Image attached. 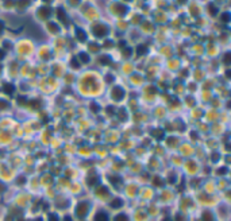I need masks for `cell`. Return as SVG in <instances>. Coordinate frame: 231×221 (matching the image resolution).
Returning <instances> with one entry per match:
<instances>
[{
	"label": "cell",
	"instance_id": "obj_21",
	"mask_svg": "<svg viewBox=\"0 0 231 221\" xmlns=\"http://www.w3.org/2000/svg\"><path fill=\"white\" fill-rule=\"evenodd\" d=\"M72 66H73V67H78V63H77V61H76V58H73L72 59Z\"/></svg>",
	"mask_w": 231,
	"mask_h": 221
},
{
	"label": "cell",
	"instance_id": "obj_20",
	"mask_svg": "<svg viewBox=\"0 0 231 221\" xmlns=\"http://www.w3.org/2000/svg\"><path fill=\"white\" fill-rule=\"evenodd\" d=\"M7 101H0V109H3V108H7Z\"/></svg>",
	"mask_w": 231,
	"mask_h": 221
},
{
	"label": "cell",
	"instance_id": "obj_9",
	"mask_svg": "<svg viewBox=\"0 0 231 221\" xmlns=\"http://www.w3.org/2000/svg\"><path fill=\"white\" fill-rule=\"evenodd\" d=\"M3 90L7 94H12V93H14V90H15V88H14V85H11V84H4Z\"/></svg>",
	"mask_w": 231,
	"mask_h": 221
},
{
	"label": "cell",
	"instance_id": "obj_23",
	"mask_svg": "<svg viewBox=\"0 0 231 221\" xmlns=\"http://www.w3.org/2000/svg\"><path fill=\"white\" fill-rule=\"evenodd\" d=\"M130 53H131V50H130V49H126V50H124V55H126V57H129Z\"/></svg>",
	"mask_w": 231,
	"mask_h": 221
},
{
	"label": "cell",
	"instance_id": "obj_3",
	"mask_svg": "<svg viewBox=\"0 0 231 221\" xmlns=\"http://www.w3.org/2000/svg\"><path fill=\"white\" fill-rule=\"evenodd\" d=\"M107 32H108V28H107V26H104V24H98V26L93 27V34L96 35V36H99V38L106 36Z\"/></svg>",
	"mask_w": 231,
	"mask_h": 221
},
{
	"label": "cell",
	"instance_id": "obj_18",
	"mask_svg": "<svg viewBox=\"0 0 231 221\" xmlns=\"http://www.w3.org/2000/svg\"><path fill=\"white\" fill-rule=\"evenodd\" d=\"M88 183L93 186L95 183H98V178H96V177H95V178H89V181H88Z\"/></svg>",
	"mask_w": 231,
	"mask_h": 221
},
{
	"label": "cell",
	"instance_id": "obj_2",
	"mask_svg": "<svg viewBox=\"0 0 231 221\" xmlns=\"http://www.w3.org/2000/svg\"><path fill=\"white\" fill-rule=\"evenodd\" d=\"M111 97L116 101H120L124 97V89L120 88V86H115L114 89H112V92H111Z\"/></svg>",
	"mask_w": 231,
	"mask_h": 221
},
{
	"label": "cell",
	"instance_id": "obj_13",
	"mask_svg": "<svg viewBox=\"0 0 231 221\" xmlns=\"http://www.w3.org/2000/svg\"><path fill=\"white\" fill-rule=\"evenodd\" d=\"M78 58L81 59V62H84V63L89 62V57H88V54H85V53H80V55H78Z\"/></svg>",
	"mask_w": 231,
	"mask_h": 221
},
{
	"label": "cell",
	"instance_id": "obj_4",
	"mask_svg": "<svg viewBox=\"0 0 231 221\" xmlns=\"http://www.w3.org/2000/svg\"><path fill=\"white\" fill-rule=\"evenodd\" d=\"M95 221H108V214L106 212H99L95 216Z\"/></svg>",
	"mask_w": 231,
	"mask_h": 221
},
{
	"label": "cell",
	"instance_id": "obj_15",
	"mask_svg": "<svg viewBox=\"0 0 231 221\" xmlns=\"http://www.w3.org/2000/svg\"><path fill=\"white\" fill-rule=\"evenodd\" d=\"M137 51H138V54H139V55H142L143 53H146V46H143V45H139V46H138V49H137Z\"/></svg>",
	"mask_w": 231,
	"mask_h": 221
},
{
	"label": "cell",
	"instance_id": "obj_25",
	"mask_svg": "<svg viewBox=\"0 0 231 221\" xmlns=\"http://www.w3.org/2000/svg\"><path fill=\"white\" fill-rule=\"evenodd\" d=\"M3 28H4V24H3V22H0V32L3 31Z\"/></svg>",
	"mask_w": 231,
	"mask_h": 221
},
{
	"label": "cell",
	"instance_id": "obj_29",
	"mask_svg": "<svg viewBox=\"0 0 231 221\" xmlns=\"http://www.w3.org/2000/svg\"><path fill=\"white\" fill-rule=\"evenodd\" d=\"M164 221H170V220H169V218H165V220Z\"/></svg>",
	"mask_w": 231,
	"mask_h": 221
},
{
	"label": "cell",
	"instance_id": "obj_26",
	"mask_svg": "<svg viewBox=\"0 0 231 221\" xmlns=\"http://www.w3.org/2000/svg\"><path fill=\"white\" fill-rule=\"evenodd\" d=\"M64 221H72V218L69 217V216H65V218H64Z\"/></svg>",
	"mask_w": 231,
	"mask_h": 221
},
{
	"label": "cell",
	"instance_id": "obj_28",
	"mask_svg": "<svg viewBox=\"0 0 231 221\" xmlns=\"http://www.w3.org/2000/svg\"><path fill=\"white\" fill-rule=\"evenodd\" d=\"M43 1H45V3H50L51 0H43Z\"/></svg>",
	"mask_w": 231,
	"mask_h": 221
},
{
	"label": "cell",
	"instance_id": "obj_14",
	"mask_svg": "<svg viewBox=\"0 0 231 221\" xmlns=\"http://www.w3.org/2000/svg\"><path fill=\"white\" fill-rule=\"evenodd\" d=\"M220 19H222V22H224V23H227L228 20H230V14H228V12H224L223 15L220 16Z\"/></svg>",
	"mask_w": 231,
	"mask_h": 221
},
{
	"label": "cell",
	"instance_id": "obj_8",
	"mask_svg": "<svg viewBox=\"0 0 231 221\" xmlns=\"http://www.w3.org/2000/svg\"><path fill=\"white\" fill-rule=\"evenodd\" d=\"M51 14V10L49 7H43L41 11H39V15L42 16V18H49Z\"/></svg>",
	"mask_w": 231,
	"mask_h": 221
},
{
	"label": "cell",
	"instance_id": "obj_5",
	"mask_svg": "<svg viewBox=\"0 0 231 221\" xmlns=\"http://www.w3.org/2000/svg\"><path fill=\"white\" fill-rule=\"evenodd\" d=\"M111 208H112V209H118V208H120L122 205H123V201H122L120 198H114V200H112V201H111Z\"/></svg>",
	"mask_w": 231,
	"mask_h": 221
},
{
	"label": "cell",
	"instance_id": "obj_11",
	"mask_svg": "<svg viewBox=\"0 0 231 221\" xmlns=\"http://www.w3.org/2000/svg\"><path fill=\"white\" fill-rule=\"evenodd\" d=\"M208 11L211 12V15L215 16L218 14V8L215 7V4H208Z\"/></svg>",
	"mask_w": 231,
	"mask_h": 221
},
{
	"label": "cell",
	"instance_id": "obj_24",
	"mask_svg": "<svg viewBox=\"0 0 231 221\" xmlns=\"http://www.w3.org/2000/svg\"><path fill=\"white\" fill-rule=\"evenodd\" d=\"M92 111H93V112H98V107H96V104H92Z\"/></svg>",
	"mask_w": 231,
	"mask_h": 221
},
{
	"label": "cell",
	"instance_id": "obj_6",
	"mask_svg": "<svg viewBox=\"0 0 231 221\" xmlns=\"http://www.w3.org/2000/svg\"><path fill=\"white\" fill-rule=\"evenodd\" d=\"M57 16H58V19L62 22V23H66V14L62 8H58L57 10Z\"/></svg>",
	"mask_w": 231,
	"mask_h": 221
},
{
	"label": "cell",
	"instance_id": "obj_22",
	"mask_svg": "<svg viewBox=\"0 0 231 221\" xmlns=\"http://www.w3.org/2000/svg\"><path fill=\"white\" fill-rule=\"evenodd\" d=\"M224 63H230V54H226V57H224Z\"/></svg>",
	"mask_w": 231,
	"mask_h": 221
},
{
	"label": "cell",
	"instance_id": "obj_1",
	"mask_svg": "<svg viewBox=\"0 0 231 221\" xmlns=\"http://www.w3.org/2000/svg\"><path fill=\"white\" fill-rule=\"evenodd\" d=\"M88 210H89V204H88V202H80L77 206V209H76V213H77V216L80 218H82L86 216Z\"/></svg>",
	"mask_w": 231,
	"mask_h": 221
},
{
	"label": "cell",
	"instance_id": "obj_27",
	"mask_svg": "<svg viewBox=\"0 0 231 221\" xmlns=\"http://www.w3.org/2000/svg\"><path fill=\"white\" fill-rule=\"evenodd\" d=\"M3 57H4V51H3V50H0V59L3 58Z\"/></svg>",
	"mask_w": 231,
	"mask_h": 221
},
{
	"label": "cell",
	"instance_id": "obj_7",
	"mask_svg": "<svg viewBox=\"0 0 231 221\" xmlns=\"http://www.w3.org/2000/svg\"><path fill=\"white\" fill-rule=\"evenodd\" d=\"M76 36H77V39L78 41H81V42H84V41L86 39L85 32L82 31L81 28H77V30H76Z\"/></svg>",
	"mask_w": 231,
	"mask_h": 221
},
{
	"label": "cell",
	"instance_id": "obj_12",
	"mask_svg": "<svg viewBox=\"0 0 231 221\" xmlns=\"http://www.w3.org/2000/svg\"><path fill=\"white\" fill-rule=\"evenodd\" d=\"M114 221H129V217H127V214L120 213V214H118L116 217H115Z\"/></svg>",
	"mask_w": 231,
	"mask_h": 221
},
{
	"label": "cell",
	"instance_id": "obj_10",
	"mask_svg": "<svg viewBox=\"0 0 231 221\" xmlns=\"http://www.w3.org/2000/svg\"><path fill=\"white\" fill-rule=\"evenodd\" d=\"M203 221H214V216L211 212H204L203 213Z\"/></svg>",
	"mask_w": 231,
	"mask_h": 221
},
{
	"label": "cell",
	"instance_id": "obj_17",
	"mask_svg": "<svg viewBox=\"0 0 231 221\" xmlns=\"http://www.w3.org/2000/svg\"><path fill=\"white\" fill-rule=\"evenodd\" d=\"M30 3V0H19V7H24V4H26V6H27V4Z\"/></svg>",
	"mask_w": 231,
	"mask_h": 221
},
{
	"label": "cell",
	"instance_id": "obj_19",
	"mask_svg": "<svg viewBox=\"0 0 231 221\" xmlns=\"http://www.w3.org/2000/svg\"><path fill=\"white\" fill-rule=\"evenodd\" d=\"M49 221H58V217H57L55 214H50V217H49Z\"/></svg>",
	"mask_w": 231,
	"mask_h": 221
},
{
	"label": "cell",
	"instance_id": "obj_16",
	"mask_svg": "<svg viewBox=\"0 0 231 221\" xmlns=\"http://www.w3.org/2000/svg\"><path fill=\"white\" fill-rule=\"evenodd\" d=\"M108 62H110V58H108L107 55H104V57L100 58V63H103V65H106V63H108Z\"/></svg>",
	"mask_w": 231,
	"mask_h": 221
}]
</instances>
